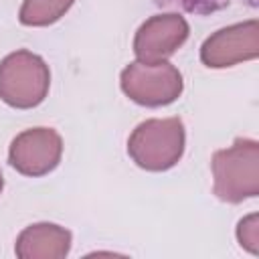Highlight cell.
<instances>
[{
  "label": "cell",
  "instance_id": "8992f818",
  "mask_svg": "<svg viewBox=\"0 0 259 259\" xmlns=\"http://www.w3.org/2000/svg\"><path fill=\"white\" fill-rule=\"evenodd\" d=\"M259 55V24L245 20L210 34L200 47V61L212 69L233 67Z\"/></svg>",
  "mask_w": 259,
  "mask_h": 259
},
{
  "label": "cell",
  "instance_id": "8fae6325",
  "mask_svg": "<svg viewBox=\"0 0 259 259\" xmlns=\"http://www.w3.org/2000/svg\"><path fill=\"white\" fill-rule=\"evenodd\" d=\"M2 188H4V178H2V170H0V192H2Z\"/></svg>",
  "mask_w": 259,
  "mask_h": 259
},
{
  "label": "cell",
  "instance_id": "30bf717a",
  "mask_svg": "<svg viewBox=\"0 0 259 259\" xmlns=\"http://www.w3.org/2000/svg\"><path fill=\"white\" fill-rule=\"evenodd\" d=\"M237 239H239L241 247L247 249L249 253H253V255L259 253V217H257V212H251L239 221Z\"/></svg>",
  "mask_w": 259,
  "mask_h": 259
},
{
  "label": "cell",
  "instance_id": "ba28073f",
  "mask_svg": "<svg viewBox=\"0 0 259 259\" xmlns=\"http://www.w3.org/2000/svg\"><path fill=\"white\" fill-rule=\"evenodd\" d=\"M14 251L20 259H63L71 251V233L55 223H36L18 235Z\"/></svg>",
  "mask_w": 259,
  "mask_h": 259
},
{
  "label": "cell",
  "instance_id": "9c48e42d",
  "mask_svg": "<svg viewBox=\"0 0 259 259\" xmlns=\"http://www.w3.org/2000/svg\"><path fill=\"white\" fill-rule=\"evenodd\" d=\"M75 0H24L18 18L26 26H49L73 6Z\"/></svg>",
  "mask_w": 259,
  "mask_h": 259
},
{
  "label": "cell",
  "instance_id": "5b68a950",
  "mask_svg": "<svg viewBox=\"0 0 259 259\" xmlns=\"http://www.w3.org/2000/svg\"><path fill=\"white\" fill-rule=\"evenodd\" d=\"M63 156V140L53 127H30L18 134L8 150L10 166L24 176L53 172Z\"/></svg>",
  "mask_w": 259,
  "mask_h": 259
},
{
  "label": "cell",
  "instance_id": "3957f363",
  "mask_svg": "<svg viewBox=\"0 0 259 259\" xmlns=\"http://www.w3.org/2000/svg\"><path fill=\"white\" fill-rule=\"evenodd\" d=\"M51 87L47 63L30 51H14L0 61V99L16 109H30L45 101Z\"/></svg>",
  "mask_w": 259,
  "mask_h": 259
},
{
  "label": "cell",
  "instance_id": "277c9868",
  "mask_svg": "<svg viewBox=\"0 0 259 259\" xmlns=\"http://www.w3.org/2000/svg\"><path fill=\"white\" fill-rule=\"evenodd\" d=\"M121 91L136 103L146 107H160L176 101L182 93V75L168 63L134 61L121 71Z\"/></svg>",
  "mask_w": 259,
  "mask_h": 259
},
{
  "label": "cell",
  "instance_id": "6da1fadb",
  "mask_svg": "<svg viewBox=\"0 0 259 259\" xmlns=\"http://www.w3.org/2000/svg\"><path fill=\"white\" fill-rule=\"evenodd\" d=\"M212 192L223 202H243L259 194V144L239 138L233 146L214 152Z\"/></svg>",
  "mask_w": 259,
  "mask_h": 259
},
{
  "label": "cell",
  "instance_id": "52a82bcc",
  "mask_svg": "<svg viewBox=\"0 0 259 259\" xmlns=\"http://www.w3.org/2000/svg\"><path fill=\"white\" fill-rule=\"evenodd\" d=\"M188 22L180 14H156L134 36V53L142 63H160L172 57L188 38Z\"/></svg>",
  "mask_w": 259,
  "mask_h": 259
},
{
  "label": "cell",
  "instance_id": "7a4b0ae2",
  "mask_svg": "<svg viewBox=\"0 0 259 259\" xmlns=\"http://www.w3.org/2000/svg\"><path fill=\"white\" fill-rule=\"evenodd\" d=\"M130 158L144 170L172 168L184 154V125L180 117H154L142 121L127 140Z\"/></svg>",
  "mask_w": 259,
  "mask_h": 259
}]
</instances>
